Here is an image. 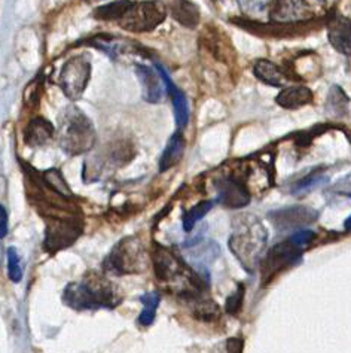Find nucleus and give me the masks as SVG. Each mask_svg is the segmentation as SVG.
Segmentation results:
<instances>
[{"mask_svg":"<svg viewBox=\"0 0 351 353\" xmlns=\"http://www.w3.org/2000/svg\"><path fill=\"white\" fill-rule=\"evenodd\" d=\"M153 272L158 282L176 288V292L188 299L201 296L209 286V279H204L200 273L193 272L192 268L183 261L171 249L155 245L153 254Z\"/></svg>","mask_w":351,"mask_h":353,"instance_id":"f257e3e1","label":"nucleus"},{"mask_svg":"<svg viewBox=\"0 0 351 353\" xmlns=\"http://www.w3.org/2000/svg\"><path fill=\"white\" fill-rule=\"evenodd\" d=\"M58 143L70 157L91 151L96 145V128L76 106H67L58 115Z\"/></svg>","mask_w":351,"mask_h":353,"instance_id":"f03ea898","label":"nucleus"},{"mask_svg":"<svg viewBox=\"0 0 351 353\" xmlns=\"http://www.w3.org/2000/svg\"><path fill=\"white\" fill-rule=\"evenodd\" d=\"M266 230L259 221L246 216L238 221V227L229 239V249L240 259L247 272H252L259 261V256L266 245Z\"/></svg>","mask_w":351,"mask_h":353,"instance_id":"7ed1b4c3","label":"nucleus"},{"mask_svg":"<svg viewBox=\"0 0 351 353\" xmlns=\"http://www.w3.org/2000/svg\"><path fill=\"white\" fill-rule=\"evenodd\" d=\"M63 301L76 310L114 309L119 303L112 288L98 277L92 281L69 283L63 292Z\"/></svg>","mask_w":351,"mask_h":353,"instance_id":"20e7f679","label":"nucleus"},{"mask_svg":"<svg viewBox=\"0 0 351 353\" xmlns=\"http://www.w3.org/2000/svg\"><path fill=\"white\" fill-rule=\"evenodd\" d=\"M167 6L160 0L133 2L128 12L118 21L121 29L131 33H147L155 30L167 18Z\"/></svg>","mask_w":351,"mask_h":353,"instance_id":"39448f33","label":"nucleus"},{"mask_svg":"<svg viewBox=\"0 0 351 353\" xmlns=\"http://www.w3.org/2000/svg\"><path fill=\"white\" fill-rule=\"evenodd\" d=\"M82 233H84V227L78 215L48 218L43 241L45 250L55 254L61 249H66L75 243Z\"/></svg>","mask_w":351,"mask_h":353,"instance_id":"423d86ee","label":"nucleus"},{"mask_svg":"<svg viewBox=\"0 0 351 353\" xmlns=\"http://www.w3.org/2000/svg\"><path fill=\"white\" fill-rule=\"evenodd\" d=\"M91 79V61L85 54L75 55L63 64L60 70L58 85L69 100H79Z\"/></svg>","mask_w":351,"mask_h":353,"instance_id":"0eeeda50","label":"nucleus"},{"mask_svg":"<svg viewBox=\"0 0 351 353\" xmlns=\"http://www.w3.org/2000/svg\"><path fill=\"white\" fill-rule=\"evenodd\" d=\"M105 267L116 274L142 272L145 268V250L138 239L127 237L119 241L106 258Z\"/></svg>","mask_w":351,"mask_h":353,"instance_id":"6e6552de","label":"nucleus"},{"mask_svg":"<svg viewBox=\"0 0 351 353\" xmlns=\"http://www.w3.org/2000/svg\"><path fill=\"white\" fill-rule=\"evenodd\" d=\"M302 248L297 246L289 239L283 243L275 245L266 254L262 261V272L266 279H271L277 273L288 270L289 267L298 264L302 258Z\"/></svg>","mask_w":351,"mask_h":353,"instance_id":"1a4fd4ad","label":"nucleus"},{"mask_svg":"<svg viewBox=\"0 0 351 353\" xmlns=\"http://www.w3.org/2000/svg\"><path fill=\"white\" fill-rule=\"evenodd\" d=\"M314 17L307 0H274L270 9V20L277 26L298 24Z\"/></svg>","mask_w":351,"mask_h":353,"instance_id":"9d476101","label":"nucleus"},{"mask_svg":"<svg viewBox=\"0 0 351 353\" xmlns=\"http://www.w3.org/2000/svg\"><path fill=\"white\" fill-rule=\"evenodd\" d=\"M217 191L216 201L228 209H242L251 203V191L247 190L244 182L235 176L229 174L215 182Z\"/></svg>","mask_w":351,"mask_h":353,"instance_id":"9b49d317","label":"nucleus"},{"mask_svg":"<svg viewBox=\"0 0 351 353\" xmlns=\"http://www.w3.org/2000/svg\"><path fill=\"white\" fill-rule=\"evenodd\" d=\"M319 213L311 208L293 206L280 210H274L268 213V218L273 222V225L280 231L297 230L304 225H308L317 219Z\"/></svg>","mask_w":351,"mask_h":353,"instance_id":"f8f14e48","label":"nucleus"},{"mask_svg":"<svg viewBox=\"0 0 351 353\" xmlns=\"http://www.w3.org/2000/svg\"><path fill=\"white\" fill-rule=\"evenodd\" d=\"M155 69L158 70V73L161 75L162 81H164V87L167 90V94L171 99L173 103V109H174V118H176V124H178L179 128H184L189 123V103L187 96L183 94V91L176 87V83L173 82V79L170 78V75L167 73L160 63L155 64Z\"/></svg>","mask_w":351,"mask_h":353,"instance_id":"ddd939ff","label":"nucleus"},{"mask_svg":"<svg viewBox=\"0 0 351 353\" xmlns=\"http://www.w3.org/2000/svg\"><path fill=\"white\" fill-rule=\"evenodd\" d=\"M328 38L334 48L351 55V20L341 14H332L328 21Z\"/></svg>","mask_w":351,"mask_h":353,"instance_id":"4468645a","label":"nucleus"},{"mask_svg":"<svg viewBox=\"0 0 351 353\" xmlns=\"http://www.w3.org/2000/svg\"><path fill=\"white\" fill-rule=\"evenodd\" d=\"M137 78L140 79L143 88V99L149 103H161L164 90H162V78L158 70H153L146 64H136Z\"/></svg>","mask_w":351,"mask_h":353,"instance_id":"2eb2a0df","label":"nucleus"},{"mask_svg":"<svg viewBox=\"0 0 351 353\" xmlns=\"http://www.w3.org/2000/svg\"><path fill=\"white\" fill-rule=\"evenodd\" d=\"M55 137V127L48 119L36 117L29 121L24 128V143L29 148H41L48 145Z\"/></svg>","mask_w":351,"mask_h":353,"instance_id":"dca6fc26","label":"nucleus"},{"mask_svg":"<svg viewBox=\"0 0 351 353\" xmlns=\"http://www.w3.org/2000/svg\"><path fill=\"white\" fill-rule=\"evenodd\" d=\"M167 9L174 20L187 29H197L200 24V9L191 0H169Z\"/></svg>","mask_w":351,"mask_h":353,"instance_id":"f3484780","label":"nucleus"},{"mask_svg":"<svg viewBox=\"0 0 351 353\" xmlns=\"http://www.w3.org/2000/svg\"><path fill=\"white\" fill-rule=\"evenodd\" d=\"M277 105L295 110L302 106H306L312 101V91L306 85H293V87H286L279 92V96L275 97Z\"/></svg>","mask_w":351,"mask_h":353,"instance_id":"a211bd4d","label":"nucleus"},{"mask_svg":"<svg viewBox=\"0 0 351 353\" xmlns=\"http://www.w3.org/2000/svg\"><path fill=\"white\" fill-rule=\"evenodd\" d=\"M253 73L257 79L264 82L268 87H283L286 81H288L286 73L277 66L275 63L265 59L257 60L255 63Z\"/></svg>","mask_w":351,"mask_h":353,"instance_id":"6ab92c4d","label":"nucleus"},{"mask_svg":"<svg viewBox=\"0 0 351 353\" xmlns=\"http://www.w3.org/2000/svg\"><path fill=\"white\" fill-rule=\"evenodd\" d=\"M184 146H187V142H184V137L182 132L174 133L170 141L165 146V150L160 158V172H167L171 167L178 164L184 152Z\"/></svg>","mask_w":351,"mask_h":353,"instance_id":"aec40b11","label":"nucleus"},{"mask_svg":"<svg viewBox=\"0 0 351 353\" xmlns=\"http://www.w3.org/2000/svg\"><path fill=\"white\" fill-rule=\"evenodd\" d=\"M131 0H116L107 5L98 6L94 11V18L100 21H119L131 8Z\"/></svg>","mask_w":351,"mask_h":353,"instance_id":"412c9836","label":"nucleus"},{"mask_svg":"<svg viewBox=\"0 0 351 353\" xmlns=\"http://www.w3.org/2000/svg\"><path fill=\"white\" fill-rule=\"evenodd\" d=\"M41 174V179L42 182L46 185V187H50L52 191H55L57 194H60V196L66 197V199H73V194H72V190L67 185L66 179H64L63 173L55 169V167H52V169H48L43 173H39Z\"/></svg>","mask_w":351,"mask_h":353,"instance_id":"4be33fe9","label":"nucleus"},{"mask_svg":"<svg viewBox=\"0 0 351 353\" xmlns=\"http://www.w3.org/2000/svg\"><path fill=\"white\" fill-rule=\"evenodd\" d=\"M213 206H215V201L206 200V201H201V203L195 204V206L184 212L183 216H182L183 230L187 231V233H191V231L193 230V227H195L197 222L204 218L207 213L211 209H213Z\"/></svg>","mask_w":351,"mask_h":353,"instance_id":"5701e85b","label":"nucleus"},{"mask_svg":"<svg viewBox=\"0 0 351 353\" xmlns=\"http://www.w3.org/2000/svg\"><path fill=\"white\" fill-rule=\"evenodd\" d=\"M140 301L143 304V310L140 316H138V323H140L142 327H149V325H152L155 321L161 296L158 292H147L140 296Z\"/></svg>","mask_w":351,"mask_h":353,"instance_id":"b1692460","label":"nucleus"},{"mask_svg":"<svg viewBox=\"0 0 351 353\" xmlns=\"http://www.w3.org/2000/svg\"><path fill=\"white\" fill-rule=\"evenodd\" d=\"M193 303V316L202 321H213L219 318V307L215 301L204 300L202 296H197V299H191Z\"/></svg>","mask_w":351,"mask_h":353,"instance_id":"393cba45","label":"nucleus"},{"mask_svg":"<svg viewBox=\"0 0 351 353\" xmlns=\"http://www.w3.org/2000/svg\"><path fill=\"white\" fill-rule=\"evenodd\" d=\"M6 256H8V274L9 279L14 283L21 282L23 279V268L20 264V256H18V252L15 248H9L6 250Z\"/></svg>","mask_w":351,"mask_h":353,"instance_id":"a878e982","label":"nucleus"},{"mask_svg":"<svg viewBox=\"0 0 351 353\" xmlns=\"http://www.w3.org/2000/svg\"><path fill=\"white\" fill-rule=\"evenodd\" d=\"M325 181H326L325 174L320 173V172H312L308 176H306V178H302L301 181L295 183L292 187V192L299 194V192H304V191H310L312 188H316L317 185L323 183Z\"/></svg>","mask_w":351,"mask_h":353,"instance_id":"bb28decb","label":"nucleus"},{"mask_svg":"<svg viewBox=\"0 0 351 353\" xmlns=\"http://www.w3.org/2000/svg\"><path fill=\"white\" fill-rule=\"evenodd\" d=\"M243 300H244V288L243 285H240L238 290L234 294H231L226 299V303H225L226 313L235 316L240 312V309H242Z\"/></svg>","mask_w":351,"mask_h":353,"instance_id":"cd10ccee","label":"nucleus"},{"mask_svg":"<svg viewBox=\"0 0 351 353\" xmlns=\"http://www.w3.org/2000/svg\"><path fill=\"white\" fill-rule=\"evenodd\" d=\"M347 96L343 92V90L334 87L330 90V94L328 99V109L334 110V114H338L339 110H344L347 103Z\"/></svg>","mask_w":351,"mask_h":353,"instance_id":"c85d7f7f","label":"nucleus"},{"mask_svg":"<svg viewBox=\"0 0 351 353\" xmlns=\"http://www.w3.org/2000/svg\"><path fill=\"white\" fill-rule=\"evenodd\" d=\"M314 239H316V233H314V231H311V230H299V231H297V233L289 237L290 241H293L295 245L302 248V249L306 248L307 245H310Z\"/></svg>","mask_w":351,"mask_h":353,"instance_id":"c756f323","label":"nucleus"},{"mask_svg":"<svg viewBox=\"0 0 351 353\" xmlns=\"http://www.w3.org/2000/svg\"><path fill=\"white\" fill-rule=\"evenodd\" d=\"M332 191H334L335 194H341V196L351 197V173L348 176H345V178L339 179L334 185V188H332Z\"/></svg>","mask_w":351,"mask_h":353,"instance_id":"7c9ffc66","label":"nucleus"},{"mask_svg":"<svg viewBox=\"0 0 351 353\" xmlns=\"http://www.w3.org/2000/svg\"><path fill=\"white\" fill-rule=\"evenodd\" d=\"M226 346H228V353H242L243 343H242V340L231 339V340H228Z\"/></svg>","mask_w":351,"mask_h":353,"instance_id":"2f4dec72","label":"nucleus"},{"mask_svg":"<svg viewBox=\"0 0 351 353\" xmlns=\"http://www.w3.org/2000/svg\"><path fill=\"white\" fill-rule=\"evenodd\" d=\"M6 233H8V212L5 206H2V233H0L2 239L6 237Z\"/></svg>","mask_w":351,"mask_h":353,"instance_id":"473e14b6","label":"nucleus"},{"mask_svg":"<svg viewBox=\"0 0 351 353\" xmlns=\"http://www.w3.org/2000/svg\"><path fill=\"white\" fill-rule=\"evenodd\" d=\"M344 228H345L347 231H351V215L345 219V222H344Z\"/></svg>","mask_w":351,"mask_h":353,"instance_id":"72a5a7b5","label":"nucleus"}]
</instances>
